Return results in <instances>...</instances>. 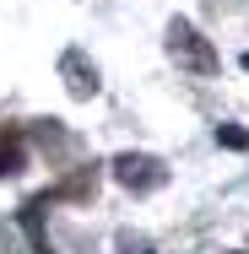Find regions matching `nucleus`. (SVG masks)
Masks as SVG:
<instances>
[{"mask_svg":"<svg viewBox=\"0 0 249 254\" xmlns=\"http://www.w3.org/2000/svg\"><path fill=\"white\" fill-rule=\"evenodd\" d=\"M168 54H173L184 70H195V76H217V70H222V54L211 49V38L200 33L195 22H184V16L168 22Z\"/></svg>","mask_w":249,"mask_h":254,"instance_id":"1","label":"nucleus"},{"mask_svg":"<svg viewBox=\"0 0 249 254\" xmlns=\"http://www.w3.org/2000/svg\"><path fill=\"white\" fill-rule=\"evenodd\" d=\"M114 179L130 190V195H152V190H163L168 184V168L147 152H119L114 157Z\"/></svg>","mask_w":249,"mask_h":254,"instance_id":"2","label":"nucleus"},{"mask_svg":"<svg viewBox=\"0 0 249 254\" xmlns=\"http://www.w3.org/2000/svg\"><path fill=\"white\" fill-rule=\"evenodd\" d=\"M60 76H65V87H71V98H98V65L87 60L82 49H65L60 54Z\"/></svg>","mask_w":249,"mask_h":254,"instance_id":"3","label":"nucleus"},{"mask_svg":"<svg viewBox=\"0 0 249 254\" xmlns=\"http://www.w3.org/2000/svg\"><path fill=\"white\" fill-rule=\"evenodd\" d=\"M22 168H27V135L16 125H0V179H11Z\"/></svg>","mask_w":249,"mask_h":254,"instance_id":"4","label":"nucleus"},{"mask_svg":"<svg viewBox=\"0 0 249 254\" xmlns=\"http://www.w3.org/2000/svg\"><path fill=\"white\" fill-rule=\"evenodd\" d=\"M217 146H228V152H244V146H249V135L239 130V125H222V130H217Z\"/></svg>","mask_w":249,"mask_h":254,"instance_id":"5","label":"nucleus"},{"mask_svg":"<svg viewBox=\"0 0 249 254\" xmlns=\"http://www.w3.org/2000/svg\"><path fill=\"white\" fill-rule=\"evenodd\" d=\"M239 65H244V70H249V49H244V60H239Z\"/></svg>","mask_w":249,"mask_h":254,"instance_id":"6","label":"nucleus"}]
</instances>
